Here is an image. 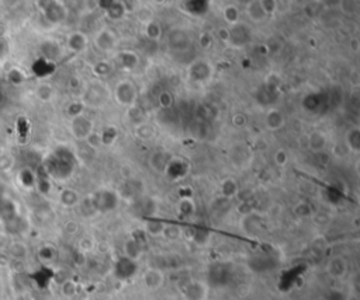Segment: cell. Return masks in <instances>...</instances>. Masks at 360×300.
<instances>
[{
    "label": "cell",
    "instance_id": "cell-1",
    "mask_svg": "<svg viewBox=\"0 0 360 300\" xmlns=\"http://www.w3.org/2000/svg\"><path fill=\"white\" fill-rule=\"evenodd\" d=\"M114 99L120 105H124V107L134 105L137 100V89H135L134 83H131L129 80H121L117 83V86L114 89Z\"/></svg>",
    "mask_w": 360,
    "mask_h": 300
},
{
    "label": "cell",
    "instance_id": "cell-2",
    "mask_svg": "<svg viewBox=\"0 0 360 300\" xmlns=\"http://www.w3.org/2000/svg\"><path fill=\"white\" fill-rule=\"evenodd\" d=\"M92 202L93 208L96 210H99V212H110V210H114L117 208L119 197H117L116 192L109 191V190H102V191H99L94 195Z\"/></svg>",
    "mask_w": 360,
    "mask_h": 300
},
{
    "label": "cell",
    "instance_id": "cell-3",
    "mask_svg": "<svg viewBox=\"0 0 360 300\" xmlns=\"http://www.w3.org/2000/svg\"><path fill=\"white\" fill-rule=\"evenodd\" d=\"M192 42L193 41H192L190 34L186 30H182V28H176L173 31H170L169 41H167V44L173 51H182V52L187 51L192 46Z\"/></svg>",
    "mask_w": 360,
    "mask_h": 300
},
{
    "label": "cell",
    "instance_id": "cell-4",
    "mask_svg": "<svg viewBox=\"0 0 360 300\" xmlns=\"http://www.w3.org/2000/svg\"><path fill=\"white\" fill-rule=\"evenodd\" d=\"M71 131H72V135L79 140H86L87 136L92 133L93 131V122L87 117H84L83 114L72 118L71 122Z\"/></svg>",
    "mask_w": 360,
    "mask_h": 300
},
{
    "label": "cell",
    "instance_id": "cell-5",
    "mask_svg": "<svg viewBox=\"0 0 360 300\" xmlns=\"http://www.w3.org/2000/svg\"><path fill=\"white\" fill-rule=\"evenodd\" d=\"M186 300H205L208 296V288L201 281H190L183 288Z\"/></svg>",
    "mask_w": 360,
    "mask_h": 300
},
{
    "label": "cell",
    "instance_id": "cell-6",
    "mask_svg": "<svg viewBox=\"0 0 360 300\" xmlns=\"http://www.w3.org/2000/svg\"><path fill=\"white\" fill-rule=\"evenodd\" d=\"M94 45L103 52H110L117 45V36L109 28H103L94 38Z\"/></svg>",
    "mask_w": 360,
    "mask_h": 300
},
{
    "label": "cell",
    "instance_id": "cell-7",
    "mask_svg": "<svg viewBox=\"0 0 360 300\" xmlns=\"http://www.w3.org/2000/svg\"><path fill=\"white\" fill-rule=\"evenodd\" d=\"M230 42L234 46H243L250 42V33L249 28L245 24L238 23L235 26H231L230 28Z\"/></svg>",
    "mask_w": 360,
    "mask_h": 300
},
{
    "label": "cell",
    "instance_id": "cell-8",
    "mask_svg": "<svg viewBox=\"0 0 360 300\" xmlns=\"http://www.w3.org/2000/svg\"><path fill=\"white\" fill-rule=\"evenodd\" d=\"M170 163H172L170 162V156L167 155L166 152H163V150L154 152L152 155L149 156V166L157 173H166L169 170Z\"/></svg>",
    "mask_w": 360,
    "mask_h": 300
},
{
    "label": "cell",
    "instance_id": "cell-9",
    "mask_svg": "<svg viewBox=\"0 0 360 300\" xmlns=\"http://www.w3.org/2000/svg\"><path fill=\"white\" fill-rule=\"evenodd\" d=\"M189 76L190 79L194 82H204L207 80L210 76H211V66L203 62V61H197L190 66V70H189Z\"/></svg>",
    "mask_w": 360,
    "mask_h": 300
},
{
    "label": "cell",
    "instance_id": "cell-10",
    "mask_svg": "<svg viewBox=\"0 0 360 300\" xmlns=\"http://www.w3.org/2000/svg\"><path fill=\"white\" fill-rule=\"evenodd\" d=\"M284 114L277 108H270L266 112V117H265V124H266V128L269 131L272 132H277L280 131L281 128L284 127Z\"/></svg>",
    "mask_w": 360,
    "mask_h": 300
},
{
    "label": "cell",
    "instance_id": "cell-11",
    "mask_svg": "<svg viewBox=\"0 0 360 300\" xmlns=\"http://www.w3.org/2000/svg\"><path fill=\"white\" fill-rule=\"evenodd\" d=\"M246 14L249 17L250 21L253 23H263L266 18L269 17L268 13L265 11L263 6H262V0H252V1H248L246 4Z\"/></svg>",
    "mask_w": 360,
    "mask_h": 300
},
{
    "label": "cell",
    "instance_id": "cell-12",
    "mask_svg": "<svg viewBox=\"0 0 360 300\" xmlns=\"http://www.w3.org/2000/svg\"><path fill=\"white\" fill-rule=\"evenodd\" d=\"M326 272L335 279H341L348 273V263L343 257H333L326 265Z\"/></svg>",
    "mask_w": 360,
    "mask_h": 300
},
{
    "label": "cell",
    "instance_id": "cell-13",
    "mask_svg": "<svg viewBox=\"0 0 360 300\" xmlns=\"http://www.w3.org/2000/svg\"><path fill=\"white\" fill-rule=\"evenodd\" d=\"M99 6H106L104 11H106V16L110 18V20H121V18L125 16V11L127 7L124 3L121 1H100Z\"/></svg>",
    "mask_w": 360,
    "mask_h": 300
},
{
    "label": "cell",
    "instance_id": "cell-14",
    "mask_svg": "<svg viewBox=\"0 0 360 300\" xmlns=\"http://www.w3.org/2000/svg\"><path fill=\"white\" fill-rule=\"evenodd\" d=\"M210 279L215 286H222L230 279V268L227 264H215L210 269Z\"/></svg>",
    "mask_w": 360,
    "mask_h": 300
},
{
    "label": "cell",
    "instance_id": "cell-15",
    "mask_svg": "<svg viewBox=\"0 0 360 300\" xmlns=\"http://www.w3.org/2000/svg\"><path fill=\"white\" fill-rule=\"evenodd\" d=\"M142 281H144V285L148 289L155 291V289H159L163 285V273L158 268H151V269H148L147 272L144 273Z\"/></svg>",
    "mask_w": 360,
    "mask_h": 300
},
{
    "label": "cell",
    "instance_id": "cell-16",
    "mask_svg": "<svg viewBox=\"0 0 360 300\" xmlns=\"http://www.w3.org/2000/svg\"><path fill=\"white\" fill-rule=\"evenodd\" d=\"M307 145L313 152L320 153L325 150V147L328 146V137L321 131H314L307 136Z\"/></svg>",
    "mask_w": 360,
    "mask_h": 300
},
{
    "label": "cell",
    "instance_id": "cell-17",
    "mask_svg": "<svg viewBox=\"0 0 360 300\" xmlns=\"http://www.w3.org/2000/svg\"><path fill=\"white\" fill-rule=\"evenodd\" d=\"M122 251H124L125 258H128L131 261H137L139 257L142 255V243L139 241L137 237H131L124 243Z\"/></svg>",
    "mask_w": 360,
    "mask_h": 300
},
{
    "label": "cell",
    "instance_id": "cell-18",
    "mask_svg": "<svg viewBox=\"0 0 360 300\" xmlns=\"http://www.w3.org/2000/svg\"><path fill=\"white\" fill-rule=\"evenodd\" d=\"M210 3L208 1H201V0H192V1H185L183 3V10L187 11L190 16L194 17H203L210 10Z\"/></svg>",
    "mask_w": 360,
    "mask_h": 300
},
{
    "label": "cell",
    "instance_id": "cell-19",
    "mask_svg": "<svg viewBox=\"0 0 360 300\" xmlns=\"http://www.w3.org/2000/svg\"><path fill=\"white\" fill-rule=\"evenodd\" d=\"M137 271V264L135 261H131L128 258L122 257L116 265V275L120 279H128Z\"/></svg>",
    "mask_w": 360,
    "mask_h": 300
},
{
    "label": "cell",
    "instance_id": "cell-20",
    "mask_svg": "<svg viewBox=\"0 0 360 300\" xmlns=\"http://www.w3.org/2000/svg\"><path fill=\"white\" fill-rule=\"evenodd\" d=\"M86 96H90L92 99H87V104L89 105H92V107H99V105H102L104 101L107 100V97H109V93L107 90L103 87V84H96V86H93L89 89L87 91V94Z\"/></svg>",
    "mask_w": 360,
    "mask_h": 300
},
{
    "label": "cell",
    "instance_id": "cell-21",
    "mask_svg": "<svg viewBox=\"0 0 360 300\" xmlns=\"http://www.w3.org/2000/svg\"><path fill=\"white\" fill-rule=\"evenodd\" d=\"M68 48L72 51V52H82L87 48V36L84 35L83 33H72L71 35L68 36Z\"/></svg>",
    "mask_w": 360,
    "mask_h": 300
},
{
    "label": "cell",
    "instance_id": "cell-22",
    "mask_svg": "<svg viewBox=\"0 0 360 300\" xmlns=\"http://www.w3.org/2000/svg\"><path fill=\"white\" fill-rule=\"evenodd\" d=\"M345 140H346V146L349 147L352 153H359L360 150V129L358 127L351 128L348 132H346V136H345Z\"/></svg>",
    "mask_w": 360,
    "mask_h": 300
},
{
    "label": "cell",
    "instance_id": "cell-23",
    "mask_svg": "<svg viewBox=\"0 0 360 300\" xmlns=\"http://www.w3.org/2000/svg\"><path fill=\"white\" fill-rule=\"evenodd\" d=\"M119 62H120L121 67L125 70H132L137 67L138 65V55L132 51H124L119 55Z\"/></svg>",
    "mask_w": 360,
    "mask_h": 300
},
{
    "label": "cell",
    "instance_id": "cell-24",
    "mask_svg": "<svg viewBox=\"0 0 360 300\" xmlns=\"http://www.w3.org/2000/svg\"><path fill=\"white\" fill-rule=\"evenodd\" d=\"M127 117L128 119L135 125L138 127L141 124H145L147 122V112L144 111V108H141L138 105H131L128 107V111H127Z\"/></svg>",
    "mask_w": 360,
    "mask_h": 300
},
{
    "label": "cell",
    "instance_id": "cell-25",
    "mask_svg": "<svg viewBox=\"0 0 360 300\" xmlns=\"http://www.w3.org/2000/svg\"><path fill=\"white\" fill-rule=\"evenodd\" d=\"M222 17H224V20H225L230 26L238 24L240 18V9H238V6H235V4H227V6L222 9Z\"/></svg>",
    "mask_w": 360,
    "mask_h": 300
},
{
    "label": "cell",
    "instance_id": "cell-26",
    "mask_svg": "<svg viewBox=\"0 0 360 300\" xmlns=\"http://www.w3.org/2000/svg\"><path fill=\"white\" fill-rule=\"evenodd\" d=\"M220 190H221L222 197H224L225 200H232V198H235L237 194H238V182L235 181V180H232V178H225V180L221 182Z\"/></svg>",
    "mask_w": 360,
    "mask_h": 300
},
{
    "label": "cell",
    "instance_id": "cell-27",
    "mask_svg": "<svg viewBox=\"0 0 360 300\" xmlns=\"http://www.w3.org/2000/svg\"><path fill=\"white\" fill-rule=\"evenodd\" d=\"M144 33H145V36L148 38L149 41H157L162 35V26L158 23L157 20H151V21H148L145 24Z\"/></svg>",
    "mask_w": 360,
    "mask_h": 300
},
{
    "label": "cell",
    "instance_id": "cell-28",
    "mask_svg": "<svg viewBox=\"0 0 360 300\" xmlns=\"http://www.w3.org/2000/svg\"><path fill=\"white\" fill-rule=\"evenodd\" d=\"M177 212L185 218L192 216L196 212V205H194L193 200L192 198H182L177 203Z\"/></svg>",
    "mask_w": 360,
    "mask_h": 300
},
{
    "label": "cell",
    "instance_id": "cell-29",
    "mask_svg": "<svg viewBox=\"0 0 360 300\" xmlns=\"http://www.w3.org/2000/svg\"><path fill=\"white\" fill-rule=\"evenodd\" d=\"M61 203L64 205V206H68V208H72L75 205H78L79 203V194L74 190H64V191L61 192Z\"/></svg>",
    "mask_w": 360,
    "mask_h": 300
},
{
    "label": "cell",
    "instance_id": "cell-30",
    "mask_svg": "<svg viewBox=\"0 0 360 300\" xmlns=\"http://www.w3.org/2000/svg\"><path fill=\"white\" fill-rule=\"evenodd\" d=\"M242 225L246 233L255 234V233H259V230H260V219L255 218L253 215H246Z\"/></svg>",
    "mask_w": 360,
    "mask_h": 300
},
{
    "label": "cell",
    "instance_id": "cell-31",
    "mask_svg": "<svg viewBox=\"0 0 360 300\" xmlns=\"http://www.w3.org/2000/svg\"><path fill=\"white\" fill-rule=\"evenodd\" d=\"M27 246L24 243H20V241H16V243H11L9 246V254L16 258V260H23L27 257Z\"/></svg>",
    "mask_w": 360,
    "mask_h": 300
},
{
    "label": "cell",
    "instance_id": "cell-32",
    "mask_svg": "<svg viewBox=\"0 0 360 300\" xmlns=\"http://www.w3.org/2000/svg\"><path fill=\"white\" fill-rule=\"evenodd\" d=\"M155 135V129L152 125H149V124H141L138 127H135V136L141 139V140H149V139H152Z\"/></svg>",
    "mask_w": 360,
    "mask_h": 300
},
{
    "label": "cell",
    "instance_id": "cell-33",
    "mask_svg": "<svg viewBox=\"0 0 360 300\" xmlns=\"http://www.w3.org/2000/svg\"><path fill=\"white\" fill-rule=\"evenodd\" d=\"M46 16L48 18L51 20V21H61V20H64L65 17V10L64 7H61L59 4H56V3H51L49 4V7H46Z\"/></svg>",
    "mask_w": 360,
    "mask_h": 300
},
{
    "label": "cell",
    "instance_id": "cell-34",
    "mask_svg": "<svg viewBox=\"0 0 360 300\" xmlns=\"http://www.w3.org/2000/svg\"><path fill=\"white\" fill-rule=\"evenodd\" d=\"M163 229H165V223L163 222L147 220V223H145V233H148L151 236H162Z\"/></svg>",
    "mask_w": 360,
    "mask_h": 300
},
{
    "label": "cell",
    "instance_id": "cell-35",
    "mask_svg": "<svg viewBox=\"0 0 360 300\" xmlns=\"http://www.w3.org/2000/svg\"><path fill=\"white\" fill-rule=\"evenodd\" d=\"M162 236H165V238L170 240V241H175V240L180 238V236H182V229L179 228L177 225H165Z\"/></svg>",
    "mask_w": 360,
    "mask_h": 300
},
{
    "label": "cell",
    "instance_id": "cell-36",
    "mask_svg": "<svg viewBox=\"0 0 360 300\" xmlns=\"http://www.w3.org/2000/svg\"><path fill=\"white\" fill-rule=\"evenodd\" d=\"M89 147H92V149H99L100 146L103 145V140H102V133H99V132H96V131H93L92 133L87 136V139L84 140Z\"/></svg>",
    "mask_w": 360,
    "mask_h": 300
},
{
    "label": "cell",
    "instance_id": "cell-37",
    "mask_svg": "<svg viewBox=\"0 0 360 300\" xmlns=\"http://www.w3.org/2000/svg\"><path fill=\"white\" fill-rule=\"evenodd\" d=\"M158 101H159V104H160L162 108H170L172 104H173V96L169 91H163V93L159 94Z\"/></svg>",
    "mask_w": 360,
    "mask_h": 300
},
{
    "label": "cell",
    "instance_id": "cell-38",
    "mask_svg": "<svg viewBox=\"0 0 360 300\" xmlns=\"http://www.w3.org/2000/svg\"><path fill=\"white\" fill-rule=\"evenodd\" d=\"M231 122L234 128L242 129V128H245L248 125V117H246L245 114H242V112H238V114H235V115L232 117Z\"/></svg>",
    "mask_w": 360,
    "mask_h": 300
},
{
    "label": "cell",
    "instance_id": "cell-39",
    "mask_svg": "<svg viewBox=\"0 0 360 300\" xmlns=\"http://www.w3.org/2000/svg\"><path fill=\"white\" fill-rule=\"evenodd\" d=\"M52 94H54V90L48 86V84H42L40 89L37 90V96L41 99V100L48 101L52 99Z\"/></svg>",
    "mask_w": 360,
    "mask_h": 300
},
{
    "label": "cell",
    "instance_id": "cell-40",
    "mask_svg": "<svg viewBox=\"0 0 360 300\" xmlns=\"http://www.w3.org/2000/svg\"><path fill=\"white\" fill-rule=\"evenodd\" d=\"M111 65L109 62H97L94 66V73L97 76H107L111 72Z\"/></svg>",
    "mask_w": 360,
    "mask_h": 300
},
{
    "label": "cell",
    "instance_id": "cell-41",
    "mask_svg": "<svg viewBox=\"0 0 360 300\" xmlns=\"http://www.w3.org/2000/svg\"><path fill=\"white\" fill-rule=\"evenodd\" d=\"M275 163L280 167H284L288 163V155L284 149H279L276 153H275Z\"/></svg>",
    "mask_w": 360,
    "mask_h": 300
},
{
    "label": "cell",
    "instance_id": "cell-42",
    "mask_svg": "<svg viewBox=\"0 0 360 300\" xmlns=\"http://www.w3.org/2000/svg\"><path fill=\"white\" fill-rule=\"evenodd\" d=\"M83 108L84 104H82V102H72V104L69 105V108H68V114H69L72 118H76V117L82 115Z\"/></svg>",
    "mask_w": 360,
    "mask_h": 300
},
{
    "label": "cell",
    "instance_id": "cell-43",
    "mask_svg": "<svg viewBox=\"0 0 360 300\" xmlns=\"http://www.w3.org/2000/svg\"><path fill=\"white\" fill-rule=\"evenodd\" d=\"M62 293H64L65 296H74L75 293H76V285H75L72 281H65L64 283H62Z\"/></svg>",
    "mask_w": 360,
    "mask_h": 300
},
{
    "label": "cell",
    "instance_id": "cell-44",
    "mask_svg": "<svg viewBox=\"0 0 360 300\" xmlns=\"http://www.w3.org/2000/svg\"><path fill=\"white\" fill-rule=\"evenodd\" d=\"M262 6H263L265 11L268 13V16H270L277 10V1H275V0H270V1L269 0H262Z\"/></svg>",
    "mask_w": 360,
    "mask_h": 300
},
{
    "label": "cell",
    "instance_id": "cell-45",
    "mask_svg": "<svg viewBox=\"0 0 360 300\" xmlns=\"http://www.w3.org/2000/svg\"><path fill=\"white\" fill-rule=\"evenodd\" d=\"M296 213L297 215H300V216H307V215H311L313 210H311V208H310L308 203H300V205L296 208Z\"/></svg>",
    "mask_w": 360,
    "mask_h": 300
},
{
    "label": "cell",
    "instance_id": "cell-46",
    "mask_svg": "<svg viewBox=\"0 0 360 300\" xmlns=\"http://www.w3.org/2000/svg\"><path fill=\"white\" fill-rule=\"evenodd\" d=\"M200 45L203 46V48H210L212 45V36L208 34V33H203L201 35H200Z\"/></svg>",
    "mask_w": 360,
    "mask_h": 300
},
{
    "label": "cell",
    "instance_id": "cell-47",
    "mask_svg": "<svg viewBox=\"0 0 360 300\" xmlns=\"http://www.w3.org/2000/svg\"><path fill=\"white\" fill-rule=\"evenodd\" d=\"M218 39L222 42H230V28H220L217 33Z\"/></svg>",
    "mask_w": 360,
    "mask_h": 300
},
{
    "label": "cell",
    "instance_id": "cell-48",
    "mask_svg": "<svg viewBox=\"0 0 360 300\" xmlns=\"http://www.w3.org/2000/svg\"><path fill=\"white\" fill-rule=\"evenodd\" d=\"M328 219H329V216L326 213H317V215H314V223H317V225H325V223L329 222Z\"/></svg>",
    "mask_w": 360,
    "mask_h": 300
},
{
    "label": "cell",
    "instance_id": "cell-49",
    "mask_svg": "<svg viewBox=\"0 0 360 300\" xmlns=\"http://www.w3.org/2000/svg\"><path fill=\"white\" fill-rule=\"evenodd\" d=\"M65 230H66V233L74 234V233H76V230H78V225H76L75 222H69V223L65 226Z\"/></svg>",
    "mask_w": 360,
    "mask_h": 300
},
{
    "label": "cell",
    "instance_id": "cell-50",
    "mask_svg": "<svg viewBox=\"0 0 360 300\" xmlns=\"http://www.w3.org/2000/svg\"><path fill=\"white\" fill-rule=\"evenodd\" d=\"M351 48H352V51L355 52V54H358L359 52V49H360V46H359V39L358 38H353L351 41Z\"/></svg>",
    "mask_w": 360,
    "mask_h": 300
},
{
    "label": "cell",
    "instance_id": "cell-51",
    "mask_svg": "<svg viewBox=\"0 0 360 300\" xmlns=\"http://www.w3.org/2000/svg\"><path fill=\"white\" fill-rule=\"evenodd\" d=\"M6 244H7V238H6L4 234L0 233V250H3V248L6 247Z\"/></svg>",
    "mask_w": 360,
    "mask_h": 300
}]
</instances>
